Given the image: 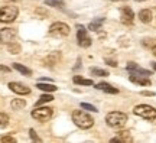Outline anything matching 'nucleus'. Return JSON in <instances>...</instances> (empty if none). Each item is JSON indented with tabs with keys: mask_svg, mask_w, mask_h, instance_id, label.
<instances>
[{
	"mask_svg": "<svg viewBox=\"0 0 156 143\" xmlns=\"http://www.w3.org/2000/svg\"><path fill=\"white\" fill-rule=\"evenodd\" d=\"M13 68H15L16 71L20 72L22 75H26V77H30V75H32V71H30L29 68H26L25 65L19 64V62H15V64H13Z\"/></svg>",
	"mask_w": 156,
	"mask_h": 143,
	"instance_id": "16",
	"label": "nucleus"
},
{
	"mask_svg": "<svg viewBox=\"0 0 156 143\" xmlns=\"http://www.w3.org/2000/svg\"><path fill=\"white\" fill-rule=\"evenodd\" d=\"M107 62V65H110V66H117V62L116 61H112V59H106Z\"/></svg>",
	"mask_w": 156,
	"mask_h": 143,
	"instance_id": "32",
	"label": "nucleus"
},
{
	"mask_svg": "<svg viewBox=\"0 0 156 143\" xmlns=\"http://www.w3.org/2000/svg\"><path fill=\"white\" fill-rule=\"evenodd\" d=\"M73 81L75 84H80V85H93V81H91V80L83 78V77H80V75H75V77L73 78Z\"/></svg>",
	"mask_w": 156,
	"mask_h": 143,
	"instance_id": "20",
	"label": "nucleus"
},
{
	"mask_svg": "<svg viewBox=\"0 0 156 143\" xmlns=\"http://www.w3.org/2000/svg\"><path fill=\"white\" fill-rule=\"evenodd\" d=\"M142 95H147V97H153L155 93L153 91H142Z\"/></svg>",
	"mask_w": 156,
	"mask_h": 143,
	"instance_id": "31",
	"label": "nucleus"
},
{
	"mask_svg": "<svg viewBox=\"0 0 156 143\" xmlns=\"http://www.w3.org/2000/svg\"><path fill=\"white\" fill-rule=\"evenodd\" d=\"M52 114H54V111H52V109H49V107H39L38 105V107L32 111V117H34L35 120H38V121H48V120H51Z\"/></svg>",
	"mask_w": 156,
	"mask_h": 143,
	"instance_id": "6",
	"label": "nucleus"
},
{
	"mask_svg": "<svg viewBox=\"0 0 156 143\" xmlns=\"http://www.w3.org/2000/svg\"><path fill=\"white\" fill-rule=\"evenodd\" d=\"M10 105H12V109H13V110H22V109L26 107V101L22 100V98H15L10 103Z\"/></svg>",
	"mask_w": 156,
	"mask_h": 143,
	"instance_id": "17",
	"label": "nucleus"
},
{
	"mask_svg": "<svg viewBox=\"0 0 156 143\" xmlns=\"http://www.w3.org/2000/svg\"><path fill=\"white\" fill-rule=\"evenodd\" d=\"M29 136H30V139H32L34 142H41V138L36 134V132H35L34 129H30V130H29Z\"/></svg>",
	"mask_w": 156,
	"mask_h": 143,
	"instance_id": "28",
	"label": "nucleus"
},
{
	"mask_svg": "<svg viewBox=\"0 0 156 143\" xmlns=\"http://www.w3.org/2000/svg\"><path fill=\"white\" fill-rule=\"evenodd\" d=\"M52 100H54V97H52L51 94H42V95L39 97V100L36 101V107L45 104V103H49V101H52Z\"/></svg>",
	"mask_w": 156,
	"mask_h": 143,
	"instance_id": "21",
	"label": "nucleus"
},
{
	"mask_svg": "<svg viewBox=\"0 0 156 143\" xmlns=\"http://www.w3.org/2000/svg\"><path fill=\"white\" fill-rule=\"evenodd\" d=\"M133 113L136 116H139L142 119H145V120H155L156 119V110L152 107V105H147V104H139L134 107Z\"/></svg>",
	"mask_w": 156,
	"mask_h": 143,
	"instance_id": "3",
	"label": "nucleus"
},
{
	"mask_svg": "<svg viewBox=\"0 0 156 143\" xmlns=\"http://www.w3.org/2000/svg\"><path fill=\"white\" fill-rule=\"evenodd\" d=\"M0 140H2V142H5V143L6 142H9V143H15V142H16V139L12 138V136H3Z\"/></svg>",
	"mask_w": 156,
	"mask_h": 143,
	"instance_id": "29",
	"label": "nucleus"
},
{
	"mask_svg": "<svg viewBox=\"0 0 156 143\" xmlns=\"http://www.w3.org/2000/svg\"><path fill=\"white\" fill-rule=\"evenodd\" d=\"M16 38V30L12 28H5L0 30V42H3V44H10L13 42Z\"/></svg>",
	"mask_w": 156,
	"mask_h": 143,
	"instance_id": "8",
	"label": "nucleus"
},
{
	"mask_svg": "<svg viewBox=\"0 0 156 143\" xmlns=\"http://www.w3.org/2000/svg\"><path fill=\"white\" fill-rule=\"evenodd\" d=\"M59 56H61V55H59V52H54V54H51V55L45 59V62H49V61H51L49 65H54V64H56V62L59 61Z\"/></svg>",
	"mask_w": 156,
	"mask_h": 143,
	"instance_id": "23",
	"label": "nucleus"
},
{
	"mask_svg": "<svg viewBox=\"0 0 156 143\" xmlns=\"http://www.w3.org/2000/svg\"><path fill=\"white\" fill-rule=\"evenodd\" d=\"M104 23V17H100V19H95V20H93V22L88 25V29L90 30H98L100 29V26Z\"/></svg>",
	"mask_w": 156,
	"mask_h": 143,
	"instance_id": "19",
	"label": "nucleus"
},
{
	"mask_svg": "<svg viewBox=\"0 0 156 143\" xmlns=\"http://www.w3.org/2000/svg\"><path fill=\"white\" fill-rule=\"evenodd\" d=\"M127 71L132 72V74H136V75H145V77H147V75H151L152 74L151 71L140 68V66L137 65V64H134V62H129L127 64Z\"/></svg>",
	"mask_w": 156,
	"mask_h": 143,
	"instance_id": "11",
	"label": "nucleus"
},
{
	"mask_svg": "<svg viewBox=\"0 0 156 143\" xmlns=\"http://www.w3.org/2000/svg\"><path fill=\"white\" fill-rule=\"evenodd\" d=\"M6 2H19V0H6Z\"/></svg>",
	"mask_w": 156,
	"mask_h": 143,
	"instance_id": "35",
	"label": "nucleus"
},
{
	"mask_svg": "<svg viewBox=\"0 0 156 143\" xmlns=\"http://www.w3.org/2000/svg\"><path fill=\"white\" fill-rule=\"evenodd\" d=\"M112 143H132L133 142V139H132V136H130V132H127V130H124V132H119V136L117 138H113L112 140H110Z\"/></svg>",
	"mask_w": 156,
	"mask_h": 143,
	"instance_id": "12",
	"label": "nucleus"
},
{
	"mask_svg": "<svg viewBox=\"0 0 156 143\" xmlns=\"http://www.w3.org/2000/svg\"><path fill=\"white\" fill-rule=\"evenodd\" d=\"M91 74L93 75H97V77H107L108 75V72L106 70H100V68H93L91 70Z\"/></svg>",
	"mask_w": 156,
	"mask_h": 143,
	"instance_id": "25",
	"label": "nucleus"
},
{
	"mask_svg": "<svg viewBox=\"0 0 156 143\" xmlns=\"http://www.w3.org/2000/svg\"><path fill=\"white\" fill-rule=\"evenodd\" d=\"M129 80L134 84H139V85H143V87H147V85H151V80L145 75H136V74H132Z\"/></svg>",
	"mask_w": 156,
	"mask_h": 143,
	"instance_id": "13",
	"label": "nucleus"
},
{
	"mask_svg": "<svg viewBox=\"0 0 156 143\" xmlns=\"http://www.w3.org/2000/svg\"><path fill=\"white\" fill-rule=\"evenodd\" d=\"M136 2H146V0H136Z\"/></svg>",
	"mask_w": 156,
	"mask_h": 143,
	"instance_id": "36",
	"label": "nucleus"
},
{
	"mask_svg": "<svg viewBox=\"0 0 156 143\" xmlns=\"http://www.w3.org/2000/svg\"><path fill=\"white\" fill-rule=\"evenodd\" d=\"M152 17H153V15H152V12L149 10V9H143V10L139 12V19H140V22H143V23H151V22H152Z\"/></svg>",
	"mask_w": 156,
	"mask_h": 143,
	"instance_id": "15",
	"label": "nucleus"
},
{
	"mask_svg": "<svg viewBox=\"0 0 156 143\" xmlns=\"http://www.w3.org/2000/svg\"><path fill=\"white\" fill-rule=\"evenodd\" d=\"M65 0H45V5L46 6H54V7H59L64 5Z\"/></svg>",
	"mask_w": 156,
	"mask_h": 143,
	"instance_id": "26",
	"label": "nucleus"
},
{
	"mask_svg": "<svg viewBox=\"0 0 156 143\" xmlns=\"http://www.w3.org/2000/svg\"><path fill=\"white\" fill-rule=\"evenodd\" d=\"M152 66H153V70L156 71V62H152Z\"/></svg>",
	"mask_w": 156,
	"mask_h": 143,
	"instance_id": "34",
	"label": "nucleus"
},
{
	"mask_svg": "<svg viewBox=\"0 0 156 143\" xmlns=\"http://www.w3.org/2000/svg\"><path fill=\"white\" fill-rule=\"evenodd\" d=\"M81 107L83 109H85V110H88V111H93V113H95V111H98L97 110V107L93 104H88V103H81Z\"/></svg>",
	"mask_w": 156,
	"mask_h": 143,
	"instance_id": "27",
	"label": "nucleus"
},
{
	"mask_svg": "<svg viewBox=\"0 0 156 143\" xmlns=\"http://www.w3.org/2000/svg\"><path fill=\"white\" fill-rule=\"evenodd\" d=\"M152 54H153V55L156 56V45H155V46H153V48H152Z\"/></svg>",
	"mask_w": 156,
	"mask_h": 143,
	"instance_id": "33",
	"label": "nucleus"
},
{
	"mask_svg": "<svg viewBox=\"0 0 156 143\" xmlns=\"http://www.w3.org/2000/svg\"><path fill=\"white\" fill-rule=\"evenodd\" d=\"M95 88H97V90H101V91H104V93H108V94H117L119 93L117 88L112 87L110 84H107V83H98L97 85H95Z\"/></svg>",
	"mask_w": 156,
	"mask_h": 143,
	"instance_id": "14",
	"label": "nucleus"
},
{
	"mask_svg": "<svg viewBox=\"0 0 156 143\" xmlns=\"http://www.w3.org/2000/svg\"><path fill=\"white\" fill-rule=\"evenodd\" d=\"M106 123L107 126L120 129L127 123V114H124L122 111H112V113H108L106 116Z\"/></svg>",
	"mask_w": 156,
	"mask_h": 143,
	"instance_id": "2",
	"label": "nucleus"
},
{
	"mask_svg": "<svg viewBox=\"0 0 156 143\" xmlns=\"http://www.w3.org/2000/svg\"><path fill=\"white\" fill-rule=\"evenodd\" d=\"M7 49H9V52L10 54H13V55H16V54H19L20 52V45L19 44H13V42H10V44H7Z\"/></svg>",
	"mask_w": 156,
	"mask_h": 143,
	"instance_id": "22",
	"label": "nucleus"
},
{
	"mask_svg": "<svg viewBox=\"0 0 156 143\" xmlns=\"http://www.w3.org/2000/svg\"><path fill=\"white\" fill-rule=\"evenodd\" d=\"M36 87L39 90H42V91H46V93H52V91H56V88L54 84H45V83H38L36 84Z\"/></svg>",
	"mask_w": 156,
	"mask_h": 143,
	"instance_id": "18",
	"label": "nucleus"
},
{
	"mask_svg": "<svg viewBox=\"0 0 156 143\" xmlns=\"http://www.w3.org/2000/svg\"><path fill=\"white\" fill-rule=\"evenodd\" d=\"M9 124V116L6 113H0V129H5Z\"/></svg>",
	"mask_w": 156,
	"mask_h": 143,
	"instance_id": "24",
	"label": "nucleus"
},
{
	"mask_svg": "<svg viewBox=\"0 0 156 143\" xmlns=\"http://www.w3.org/2000/svg\"><path fill=\"white\" fill-rule=\"evenodd\" d=\"M49 35L54 38H65L69 35V26L64 22H55L51 25Z\"/></svg>",
	"mask_w": 156,
	"mask_h": 143,
	"instance_id": "5",
	"label": "nucleus"
},
{
	"mask_svg": "<svg viewBox=\"0 0 156 143\" xmlns=\"http://www.w3.org/2000/svg\"><path fill=\"white\" fill-rule=\"evenodd\" d=\"M77 41H78V45L83 46V48H88L91 45V38L88 36L87 29L84 28L83 25H78L77 26Z\"/></svg>",
	"mask_w": 156,
	"mask_h": 143,
	"instance_id": "7",
	"label": "nucleus"
},
{
	"mask_svg": "<svg viewBox=\"0 0 156 143\" xmlns=\"http://www.w3.org/2000/svg\"><path fill=\"white\" fill-rule=\"evenodd\" d=\"M9 88H10L13 93L19 94V95H26V94L30 93V88L26 87L22 83H9Z\"/></svg>",
	"mask_w": 156,
	"mask_h": 143,
	"instance_id": "9",
	"label": "nucleus"
},
{
	"mask_svg": "<svg viewBox=\"0 0 156 143\" xmlns=\"http://www.w3.org/2000/svg\"><path fill=\"white\" fill-rule=\"evenodd\" d=\"M19 15V9L16 6H3L0 9V22L3 23H10Z\"/></svg>",
	"mask_w": 156,
	"mask_h": 143,
	"instance_id": "4",
	"label": "nucleus"
},
{
	"mask_svg": "<svg viewBox=\"0 0 156 143\" xmlns=\"http://www.w3.org/2000/svg\"><path fill=\"white\" fill-rule=\"evenodd\" d=\"M0 72H10V68L5 65H0Z\"/></svg>",
	"mask_w": 156,
	"mask_h": 143,
	"instance_id": "30",
	"label": "nucleus"
},
{
	"mask_svg": "<svg viewBox=\"0 0 156 143\" xmlns=\"http://www.w3.org/2000/svg\"><path fill=\"white\" fill-rule=\"evenodd\" d=\"M122 22L124 23V25H132L133 23V20H134V13H133V10L130 9V7H123L122 10Z\"/></svg>",
	"mask_w": 156,
	"mask_h": 143,
	"instance_id": "10",
	"label": "nucleus"
},
{
	"mask_svg": "<svg viewBox=\"0 0 156 143\" xmlns=\"http://www.w3.org/2000/svg\"><path fill=\"white\" fill-rule=\"evenodd\" d=\"M73 121L80 129H90L94 124V119L83 110H75L73 113Z\"/></svg>",
	"mask_w": 156,
	"mask_h": 143,
	"instance_id": "1",
	"label": "nucleus"
}]
</instances>
